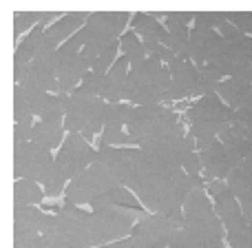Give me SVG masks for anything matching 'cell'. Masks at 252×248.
I'll return each mask as SVG.
<instances>
[{
	"label": "cell",
	"instance_id": "1",
	"mask_svg": "<svg viewBox=\"0 0 252 248\" xmlns=\"http://www.w3.org/2000/svg\"><path fill=\"white\" fill-rule=\"evenodd\" d=\"M126 133L144 153H170L179 157L186 148L197 151L195 138L186 133L179 118L164 105L133 106L126 122Z\"/></svg>",
	"mask_w": 252,
	"mask_h": 248
},
{
	"label": "cell",
	"instance_id": "2",
	"mask_svg": "<svg viewBox=\"0 0 252 248\" xmlns=\"http://www.w3.org/2000/svg\"><path fill=\"white\" fill-rule=\"evenodd\" d=\"M124 186L137 195V200L151 213H161L175 219H184V202L186 197L179 193L175 182L159 171L142 148H128Z\"/></svg>",
	"mask_w": 252,
	"mask_h": 248
},
{
	"label": "cell",
	"instance_id": "3",
	"mask_svg": "<svg viewBox=\"0 0 252 248\" xmlns=\"http://www.w3.org/2000/svg\"><path fill=\"white\" fill-rule=\"evenodd\" d=\"M170 93V71L164 62L148 56L142 65L130 67L128 82H126L124 102L133 106L166 105Z\"/></svg>",
	"mask_w": 252,
	"mask_h": 248
},
{
	"label": "cell",
	"instance_id": "4",
	"mask_svg": "<svg viewBox=\"0 0 252 248\" xmlns=\"http://www.w3.org/2000/svg\"><path fill=\"white\" fill-rule=\"evenodd\" d=\"M208 193L215 202L219 219L223 222L230 248H250V240H252L250 226L244 217L239 200H237V197L232 195V191L228 188V182L226 179H213V182L208 184Z\"/></svg>",
	"mask_w": 252,
	"mask_h": 248
},
{
	"label": "cell",
	"instance_id": "5",
	"mask_svg": "<svg viewBox=\"0 0 252 248\" xmlns=\"http://www.w3.org/2000/svg\"><path fill=\"white\" fill-rule=\"evenodd\" d=\"M56 171V157L51 151L35 142L13 144V177L33 179L47 186Z\"/></svg>",
	"mask_w": 252,
	"mask_h": 248
},
{
	"label": "cell",
	"instance_id": "6",
	"mask_svg": "<svg viewBox=\"0 0 252 248\" xmlns=\"http://www.w3.org/2000/svg\"><path fill=\"white\" fill-rule=\"evenodd\" d=\"M133 211H124V209H113V211H93L89 213V224H87V233H89V244L91 248L95 246H104L111 242L124 240L130 235L135 222Z\"/></svg>",
	"mask_w": 252,
	"mask_h": 248
},
{
	"label": "cell",
	"instance_id": "7",
	"mask_svg": "<svg viewBox=\"0 0 252 248\" xmlns=\"http://www.w3.org/2000/svg\"><path fill=\"white\" fill-rule=\"evenodd\" d=\"M184 224L186 228L195 231L201 237H208V240H223L226 235L223 222L219 219L217 209L208 200L204 188H195L188 193L186 202H184Z\"/></svg>",
	"mask_w": 252,
	"mask_h": 248
},
{
	"label": "cell",
	"instance_id": "8",
	"mask_svg": "<svg viewBox=\"0 0 252 248\" xmlns=\"http://www.w3.org/2000/svg\"><path fill=\"white\" fill-rule=\"evenodd\" d=\"M232 115H235V111L217 96V91L197 98V100L186 109L188 122L204 126V129L213 131L215 135H221L226 129H230Z\"/></svg>",
	"mask_w": 252,
	"mask_h": 248
},
{
	"label": "cell",
	"instance_id": "9",
	"mask_svg": "<svg viewBox=\"0 0 252 248\" xmlns=\"http://www.w3.org/2000/svg\"><path fill=\"white\" fill-rule=\"evenodd\" d=\"M95 155L97 151H93L80 133H66V140L58 148L56 155V175L71 182L75 175H80L93 164Z\"/></svg>",
	"mask_w": 252,
	"mask_h": 248
},
{
	"label": "cell",
	"instance_id": "10",
	"mask_svg": "<svg viewBox=\"0 0 252 248\" xmlns=\"http://www.w3.org/2000/svg\"><path fill=\"white\" fill-rule=\"evenodd\" d=\"M184 219H175L161 213H151L142 215L137 224L130 231V237L139 242L142 248H159V246H170V240L179 228H184Z\"/></svg>",
	"mask_w": 252,
	"mask_h": 248
},
{
	"label": "cell",
	"instance_id": "11",
	"mask_svg": "<svg viewBox=\"0 0 252 248\" xmlns=\"http://www.w3.org/2000/svg\"><path fill=\"white\" fill-rule=\"evenodd\" d=\"M22 89L38 93H56L60 96V84H58V60L56 53L49 56H35L27 69L25 78L20 82Z\"/></svg>",
	"mask_w": 252,
	"mask_h": 248
},
{
	"label": "cell",
	"instance_id": "12",
	"mask_svg": "<svg viewBox=\"0 0 252 248\" xmlns=\"http://www.w3.org/2000/svg\"><path fill=\"white\" fill-rule=\"evenodd\" d=\"M89 13L87 11H71L64 13L62 18H58L47 31H44L42 44H40L38 56H49V53H56L71 35H75L82 27H87Z\"/></svg>",
	"mask_w": 252,
	"mask_h": 248
},
{
	"label": "cell",
	"instance_id": "13",
	"mask_svg": "<svg viewBox=\"0 0 252 248\" xmlns=\"http://www.w3.org/2000/svg\"><path fill=\"white\" fill-rule=\"evenodd\" d=\"M170 71V93L168 102L184 100V98H197V82H199V69L192 60H179L173 58L168 62Z\"/></svg>",
	"mask_w": 252,
	"mask_h": 248
},
{
	"label": "cell",
	"instance_id": "14",
	"mask_svg": "<svg viewBox=\"0 0 252 248\" xmlns=\"http://www.w3.org/2000/svg\"><path fill=\"white\" fill-rule=\"evenodd\" d=\"M58 60V84H60V96H69L73 89L80 87L84 73L91 71L87 67V62L82 60L80 51H71L66 47H60L56 51Z\"/></svg>",
	"mask_w": 252,
	"mask_h": 248
},
{
	"label": "cell",
	"instance_id": "15",
	"mask_svg": "<svg viewBox=\"0 0 252 248\" xmlns=\"http://www.w3.org/2000/svg\"><path fill=\"white\" fill-rule=\"evenodd\" d=\"M226 182L232 195L239 200L248 226H252V160H244L241 164H237Z\"/></svg>",
	"mask_w": 252,
	"mask_h": 248
},
{
	"label": "cell",
	"instance_id": "16",
	"mask_svg": "<svg viewBox=\"0 0 252 248\" xmlns=\"http://www.w3.org/2000/svg\"><path fill=\"white\" fill-rule=\"evenodd\" d=\"M221 35L217 29H204V27H192L188 35V47H190V60L197 65V69L206 67L213 56L217 53L221 44Z\"/></svg>",
	"mask_w": 252,
	"mask_h": 248
},
{
	"label": "cell",
	"instance_id": "17",
	"mask_svg": "<svg viewBox=\"0 0 252 248\" xmlns=\"http://www.w3.org/2000/svg\"><path fill=\"white\" fill-rule=\"evenodd\" d=\"M89 206H91L93 211L124 209V211H133V213H137V215H144V204L137 200V195L126 186H115V188H111V191H106L104 195H97Z\"/></svg>",
	"mask_w": 252,
	"mask_h": 248
},
{
	"label": "cell",
	"instance_id": "18",
	"mask_svg": "<svg viewBox=\"0 0 252 248\" xmlns=\"http://www.w3.org/2000/svg\"><path fill=\"white\" fill-rule=\"evenodd\" d=\"M199 157H201V164H204V171L208 177H215V179H228L230 171L235 169L232 164L230 155H228L226 146L221 144V140H215L213 144H208L206 148L199 151Z\"/></svg>",
	"mask_w": 252,
	"mask_h": 248
},
{
	"label": "cell",
	"instance_id": "19",
	"mask_svg": "<svg viewBox=\"0 0 252 248\" xmlns=\"http://www.w3.org/2000/svg\"><path fill=\"white\" fill-rule=\"evenodd\" d=\"M217 96L230 106L232 111L252 113V82L239 78H228L219 84Z\"/></svg>",
	"mask_w": 252,
	"mask_h": 248
},
{
	"label": "cell",
	"instance_id": "20",
	"mask_svg": "<svg viewBox=\"0 0 252 248\" xmlns=\"http://www.w3.org/2000/svg\"><path fill=\"white\" fill-rule=\"evenodd\" d=\"M128 73H130V60L126 56H120L118 62L111 67V71L106 73V84H104V98L111 105H120L124 102V91H126V82H128Z\"/></svg>",
	"mask_w": 252,
	"mask_h": 248
},
{
	"label": "cell",
	"instance_id": "21",
	"mask_svg": "<svg viewBox=\"0 0 252 248\" xmlns=\"http://www.w3.org/2000/svg\"><path fill=\"white\" fill-rule=\"evenodd\" d=\"M128 18H130V13H126V11H93V13H89L87 27L91 34L115 38L124 29Z\"/></svg>",
	"mask_w": 252,
	"mask_h": 248
},
{
	"label": "cell",
	"instance_id": "22",
	"mask_svg": "<svg viewBox=\"0 0 252 248\" xmlns=\"http://www.w3.org/2000/svg\"><path fill=\"white\" fill-rule=\"evenodd\" d=\"M159 13H135L133 16V31L142 38V42H161L168 47L170 34L164 25L157 22Z\"/></svg>",
	"mask_w": 252,
	"mask_h": 248
},
{
	"label": "cell",
	"instance_id": "23",
	"mask_svg": "<svg viewBox=\"0 0 252 248\" xmlns=\"http://www.w3.org/2000/svg\"><path fill=\"white\" fill-rule=\"evenodd\" d=\"M44 213L35 206H13V233H40Z\"/></svg>",
	"mask_w": 252,
	"mask_h": 248
},
{
	"label": "cell",
	"instance_id": "24",
	"mask_svg": "<svg viewBox=\"0 0 252 248\" xmlns=\"http://www.w3.org/2000/svg\"><path fill=\"white\" fill-rule=\"evenodd\" d=\"M64 140H66L64 126L53 124V122H38L33 126V133H31V142L40 144V146L49 148V151L56 146H62Z\"/></svg>",
	"mask_w": 252,
	"mask_h": 248
},
{
	"label": "cell",
	"instance_id": "25",
	"mask_svg": "<svg viewBox=\"0 0 252 248\" xmlns=\"http://www.w3.org/2000/svg\"><path fill=\"white\" fill-rule=\"evenodd\" d=\"M44 197L42 188L33 179H16L13 184V206H35Z\"/></svg>",
	"mask_w": 252,
	"mask_h": 248
},
{
	"label": "cell",
	"instance_id": "26",
	"mask_svg": "<svg viewBox=\"0 0 252 248\" xmlns=\"http://www.w3.org/2000/svg\"><path fill=\"white\" fill-rule=\"evenodd\" d=\"M170 248H223V240H208L184 226L170 240Z\"/></svg>",
	"mask_w": 252,
	"mask_h": 248
},
{
	"label": "cell",
	"instance_id": "27",
	"mask_svg": "<svg viewBox=\"0 0 252 248\" xmlns=\"http://www.w3.org/2000/svg\"><path fill=\"white\" fill-rule=\"evenodd\" d=\"M113 42H115V38H109V35H100V34H91V35H89V42L84 44V49L80 51V53H82V60L87 62L89 69H93V67H95L97 58H100Z\"/></svg>",
	"mask_w": 252,
	"mask_h": 248
},
{
	"label": "cell",
	"instance_id": "28",
	"mask_svg": "<svg viewBox=\"0 0 252 248\" xmlns=\"http://www.w3.org/2000/svg\"><path fill=\"white\" fill-rule=\"evenodd\" d=\"M120 47H122L124 56L130 60V67H137V65H142V62L148 58L146 49H144L142 38H139V35L135 34L133 29H130V31H126V34L122 35V40H120Z\"/></svg>",
	"mask_w": 252,
	"mask_h": 248
},
{
	"label": "cell",
	"instance_id": "29",
	"mask_svg": "<svg viewBox=\"0 0 252 248\" xmlns=\"http://www.w3.org/2000/svg\"><path fill=\"white\" fill-rule=\"evenodd\" d=\"M230 126L241 135V140H244L246 160H252V113H246V111H235Z\"/></svg>",
	"mask_w": 252,
	"mask_h": 248
},
{
	"label": "cell",
	"instance_id": "30",
	"mask_svg": "<svg viewBox=\"0 0 252 248\" xmlns=\"http://www.w3.org/2000/svg\"><path fill=\"white\" fill-rule=\"evenodd\" d=\"M223 82V75L219 73L213 67H201L199 69V82H197V98L208 96V93H215L219 89V84Z\"/></svg>",
	"mask_w": 252,
	"mask_h": 248
},
{
	"label": "cell",
	"instance_id": "31",
	"mask_svg": "<svg viewBox=\"0 0 252 248\" xmlns=\"http://www.w3.org/2000/svg\"><path fill=\"white\" fill-rule=\"evenodd\" d=\"M100 144H106V146H130L133 142V138H130L128 133L122 129V126H115V124H106L104 131H102L100 135Z\"/></svg>",
	"mask_w": 252,
	"mask_h": 248
},
{
	"label": "cell",
	"instance_id": "32",
	"mask_svg": "<svg viewBox=\"0 0 252 248\" xmlns=\"http://www.w3.org/2000/svg\"><path fill=\"white\" fill-rule=\"evenodd\" d=\"M33 118H35V115L31 113L29 106H27V100H25V96H22V89L16 84V89H13V122H16V124L35 126Z\"/></svg>",
	"mask_w": 252,
	"mask_h": 248
},
{
	"label": "cell",
	"instance_id": "33",
	"mask_svg": "<svg viewBox=\"0 0 252 248\" xmlns=\"http://www.w3.org/2000/svg\"><path fill=\"white\" fill-rule=\"evenodd\" d=\"M44 11H16L13 13V34L20 35L27 29H33L35 25H40Z\"/></svg>",
	"mask_w": 252,
	"mask_h": 248
},
{
	"label": "cell",
	"instance_id": "34",
	"mask_svg": "<svg viewBox=\"0 0 252 248\" xmlns=\"http://www.w3.org/2000/svg\"><path fill=\"white\" fill-rule=\"evenodd\" d=\"M118 49H120V42L115 40L113 44H111L109 49H106L104 53H102L100 58H97V62H95V67H93L91 71H95V73H102V75H106L111 71V67L118 62Z\"/></svg>",
	"mask_w": 252,
	"mask_h": 248
},
{
	"label": "cell",
	"instance_id": "35",
	"mask_svg": "<svg viewBox=\"0 0 252 248\" xmlns=\"http://www.w3.org/2000/svg\"><path fill=\"white\" fill-rule=\"evenodd\" d=\"M226 20V11H195V27L217 29Z\"/></svg>",
	"mask_w": 252,
	"mask_h": 248
},
{
	"label": "cell",
	"instance_id": "36",
	"mask_svg": "<svg viewBox=\"0 0 252 248\" xmlns=\"http://www.w3.org/2000/svg\"><path fill=\"white\" fill-rule=\"evenodd\" d=\"M104 84H106V75L95 73V71H87L84 78H82V82H80V87H84L89 93H93V96L102 98V93H104Z\"/></svg>",
	"mask_w": 252,
	"mask_h": 248
},
{
	"label": "cell",
	"instance_id": "37",
	"mask_svg": "<svg viewBox=\"0 0 252 248\" xmlns=\"http://www.w3.org/2000/svg\"><path fill=\"white\" fill-rule=\"evenodd\" d=\"M13 248H47L42 233H13Z\"/></svg>",
	"mask_w": 252,
	"mask_h": 248
},
{
	"label": "cell",
	"instance_id": "38",
	"mask_svg": "<svg viewBox=\"0 0 252 248\" xmlns=\"http://www.w3.org/2000/svg\"><path fill=\"white\" fill-rule=\"evenodd\" d=\"M179 162H182V169L186 171L188 175H199L201 171V157H199V151L195 148H186V151L179 155Z\"/></svg>",
	"mask_w": 252,
	"mask_h": 248
},
{
	"label": "cell",
	"instance_id": "39",
	"mask_svg": "<svg viewBox=\"0 0 252 248\" xmlns=\"http://www.w3.org/2000/svg\"><path fill=\"white\" fill-rule=\"evenodd\" d=\"M166 29L173 27H188V22H195V11H168L164 13Z\"/></svg>",
	"mask_w": 252,
	"mask_h": 248
},
{
	"label": "cell",
	"instance_id": "40",
	"mask_svg": "<svg viewBox=\"0 0 252 248\" xmlns=\"http://www.w3.org/2000/svg\"><path fill=\"white\" fill-rule=\"evenodd\" d=\"M144 49H146V53L151 58H157V60L166 62V65H168L173 58H177L166 44H161V42H144Z\"/></svg>",
	"mask_w": 252,
	"mask_h": 248
},
{
	"label": "cell",
	"instance_id": "41",
	"mask_svg": "<svg viewBox=\"0 0 252 248\" xmlns=\"http://www.w3.org/2000/svg\"><path fill=\"white\" fill-rule=\"evenodd\" d=\"M217 31H219V35H221L223 40H228V42H241L244 38H248V35H246L244 31L239 29V27L232 25V22L228 20V18L217 27Z\"/></svg>",
	"mask_w": 252,
	"mask_h": 248
},
{
	"label": "cell",
	"instance_id": "42",
	"mask_svg": "<svg viewBox=\"0 0 252 248\" xmlns=\"http://www.w3.org/2000/svg\"><path fill=\"white\" fill-rule=\"evenodd\" d=\"M133 109V105L128 102H120V105H113V111H111V118H109V124H115V126H126L128 122V113Z\"/></svg>",
	"mask_w": 252,
	"mask_h": 248
},
{
	"label": "cell",
	"instance_id": "43",
	"mask_svg": "<svg viewBox=\"0 0 252 248\" xmlns=\"http://www.w3.org/2000/svg\"><path fill=\"white\" fill-rule=\"evenodd\" d=\"M250 248H252V240H250Z\"/></svg>",
	"mask_w": 252,
	"mask_h": 248
}]
</instances>
